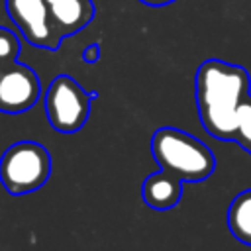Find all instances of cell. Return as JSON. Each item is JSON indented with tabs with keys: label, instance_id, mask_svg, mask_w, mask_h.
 <instances>
[{
	"label": "cell",
	"instance_id": "obj_1",
	"mask_svg": "<svg viewBox=\"0 0 251 251\" xmlns=\"http://www.w3.org/2000/svg\"><path fill=\"white\" fill-rule=\"evenodd\" d=\"M247 69L220 59L204 61L194 76V96L204 129L222 141H233L237 108L249 96Z\"/></svg>",
	"mask_w": 251,
	"mask_h": 251
},
{
	"label": "cell",
	"instance_id": "obj_9",
	"mask_svg": "<svg viewBox=\"0 0 251 251\" xmlns=\"http://www.w3.org/2000/svg\"><path fill=\"white\" fill-rule=\"evenodd\" d=\"M227 227L237 241L251 245V188L231 200L227 208Z\"/></svg>",
	"mask_w": 251,
	"mask_h": 251
},
{
	"label": "cell",
	"instance_id": "obj_6",
	"mask_svg": "<svg viewBox=\"0 0 251 251\" xmlns=\"http://www.w3.org/2000/svg\"><path fill=\"white\" fill-rule=\"evenodd\" d=\"M41 94V84L33 69L12 63L0 69V112L22 114L29 110Z\"/></svg>",
	"mask_w": 251,
	"mask_h": 251
},
{
	"label": "cell",
	"instance_id": "obj_10",
	"mask_svg": "<svg viewBox=\"0 0 251 251\" xmlns=\"http://www.w3.org/2000/svg\"><path fill=\"white\" fill-rule=\"evenodd\" d=\"M233 141L241 145L245 151L251 153V94L243 98V102L237 108L235 118V135Z\"/></svg>",
	"mask_w": 251,
	"mask_h": 251
},
{
	"label": "cell",
	"instance_id": "obj_4",
	"mask_svg": "<svg viewBox=\"0 0 251 251\" xmlns=\"http://www.w3.org/2000/svg\"><path fill=\"white\" fill-rule=\"evenodd\" d=\"M90 100L92 94L69 75L55 76L45 92V114L53 129L61 133L78 131L88 118Z\"/></svg>",
	"mask_w": 251,
	"mask_h": 251
},
{
	"label": "cell",
	"instance_id": "obj_8",
	"mask_svg": "<svg viewBox=\"0 0 251 251\" xmlns=\"http://www.w3.org/2000/svg\"><path fill=\"white\" fill-rule=\"evenodd\" d=\"M53 22L63 37L86 27L94 18L90 0H47Z\"/></svg>",
	"mask_w": 251,
	"mask_h": 251
},
{
	"label": "cell",
	"instance_id": "obj_3",
	"mask_svg": "<svg viewBox=\"0 0 251 251\" xmlns=\"http://www.w3.org/2000/svg\"><path fill=\"white\" fill-rule=\"evenodd\" d=\"M51 175V155L35 141H18L0 157V180L10 194L22 196L41 188Z\"/></svg>",
	"mask_w": 251,
	"mask_h": 251
},
{
	"label": "cell",
	"instance_id": "obj_11",
	"mask_svg": "<svg viewBox=\"0 0 251 251\" xmlns=\"http://www.w3.org/2000/svg\"><path fill=\"white\" fill-rule=\"evenodd\" d=\"M18 53H20V41L16 33L6 27H0V69L16 63Z\"/></svg>",
	"mask_w": 251,
	"mask_h": 251
},
{
	"label": "cell",
	"instance_id": "obj_5",
	"mask_svg": "<svg viewBox=\"0 0 251 251\" xmlns=\"http://www.w3.org/2000/svg\"><path fill=\"white\" fill-rule=\"evenodd\" d=\"M6 12L24 39L39 49L55 51L63 39L47 0H6Z\"/></svg>",
	"mask_w": 251,
	"mask_h": 251
},
{
	"label": "cell",
	"instance_id": "obj_13",
	"mask_svg": "<svg viewBox=\"0 0 251 251\" xmlns=\"http://www.w3.org/2000/svg\"><path fill=\"white\" fill-rule=\"evenodd\" d=\"M139 2H143L147 6H167V4H171L175 0H139Z\"/></svg>",
	"mask_w": 251,
	"mask_h": 251
},
{
	"label": "cell",
	"instance_id": "obj_2",
	"mask_svg": "<svg viewBox=\"0 0 251 251\" xmlns=\"http://www.w3.org/2000/svg\"><path fill=\"white\" fill-rule=\"evenodd\" d=\"M151 153L157 165L182 182L206 180L216 169L214 153L194 135L176 127H161L151 137Z\"/></svg>",
	"mask_w": 251,
	"mask_h": 251
},
{
	"label": "cell",
	"instance_id": "obj_12",
	"mask_svg": "<svg viewBox=\"0 0 251 251\" xmlns=\"http://www.w3.org/2000/svg\"><path fill=\"white\" fill-rule=\"evenodd\" d=\"M98 59V45H88L84 49V61L86 63H94Z\"/></svg>",
	"mask_w": 251,
	"mask_h": 251
},
{
	"label": "cell",
	"instance_id": "obj_7",
	"mask_svg": "<svg viewBox=\"0 0 251 251\" xmlns=\"http://www.w3.org/2000/svg\"><path fill=\"white\" fill-rule=\"evenodd\" d=\"M141 194L149 208L171 210L178 204L182 196V180L161 169L159 173H153L143 180Z\"/></svg>",
	"mask_w": 251,
	"mask_h": 251
}]
</instances>
